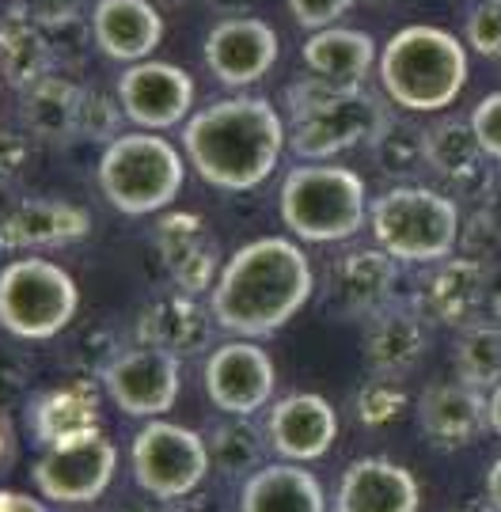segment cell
I'll return each instance as SVG.
<instances>
[{
    "mask_svg": "<svg viewBox=\"0 0 501 512\" xmlns=\"http://www.w3.org/2000/svg\"><path fill=\"white\" fill-rule=\"evenodd\" d=\"M312 285V266L297 243L262 236L243 243L221 266L209 308L228 334L270 338L308 304Z\"/></svg>",
    "mask_w": 501,
    "mask_h": 512,
    "instance_id": "obj_1",
    "label": "cell"
},
{
    "mask_svg": "<svg viewBox=\"0 0 501 512\" xmlns=\"http://www.w3.org/2000/svg\"><path fill=\"white\" fill-rule=\"evenodd\" d=\"M183 148L202 183L240 194L274 175L285 148V126L274 103L236 95L198 110L183 129Z\"/></svg>",
    "mask_w": 501,
    "mask_h": 512,
    "instance_id": "obj_2",
    "label": "cell"
},
{
    "mask_svg": "<svg viewBox=\"0 0 501 512\" xmlns=\"http://www.w3.org/2000/svg\"><path fill=\"white\" fill-rule=\"evenodd\" d=\"M380 84L391 103L407 110H441L467 84V50L456 35L429 23L395 31L380 54Z\"/></svg>",
    "mask_w": 501,
    "mask_h": 512,
    "instance_id": "obj_3",
    "label": "cell"
},
{
    "mask_svg": "<svg viewBox=\"0 0 501 512\" xmlns=\"http://www.w3.org/2000/svg\"><path fill=\"white\" fill-rule=\"evenodd\" d=\"M281 220L304 243H342L361 232L369 202L365 183L350 167L308 164L281 183Z\"/></svg>",
    "mask_w": 501,
    "mask_h": 512,
    "instance_id": "obj_4",
    "label": "cell"
},
{
    "mask_svg": "<svg viewBox=\"0 0 501 512\" xmlns=\"http://www.w3.org/2000/svg\"><path fill=\"white\" fill-rule=\"evenodd\" d=\"M99 190L126 217L160 213L183 190V160L156 133L114 137L99 156Z\"/></svg>",
    "mask_w": 501,
    "mask_h": 512,
    "instance_id": "obj_5",
    "label": "cell"
},
{
    "mask_svg": "<svg viewBox=\"0 0 501 512\" xmlns=\"http://www.w3.org/2000/svg\"><path fill=\"white\" fill-rule=\"evenodd\" d=\"M372 239L403 262H441L460 239L456 202L429 186H395L369 209Z\"/></svg>",
    "mask_w": 501,
    "mask_h": 512,
    "instance_id": "obj_6",
    "label": "cell"
},
{
    "mask_svg": "<svg viewBox=\"0 0 501 512\" xmlns=\"http://www.w3.org/2000/svg\"><path fill=\"white\" fill-rule=\"evenodd\" d=\"M80 289L73 274L46 258H19L0 274V323L19 342H46L76 319Z\"/></svg>",
    "mask_w": 501,
    "mask_h": 512,
    "instance_id": "obj_7",
    "label": "cell"
},
{
    "mask_svg": "<svg viewBox=\"0 0 501 512\" xmlns=\"http://www.w3.org/2000/svg\"><path fill=\"white\" fill-rule=\"evenodd\" d=\"M133 478L137 486L156 501H179V497L202 490L205 475L213 467L209 444L194 429L171 425V421L152 418L130 444Z\"/></svg>",
    "mask_w": 501,
    "mask_h": 512,
    "instance_id": "obj_8",
    "label": "cell"
},
{
    "mask_svg": "<svg viewBox=\"0 0 501 512\" xmlns=\"http://www.w3.org/2000/svg\"><path fill=\"white\" fill-rule=\"evenodd\" d=\"M391 114L365 88H334L316 107L293 118V152L304 160H331L353 145H365Z\"/></svg>",
    "mask_w": 501,
    "mask_h": 512,
    "instance_id": "obj_9",
    "label": "cell"
},
{
    "mask_svg": "<svg viewBox=\"0 0 501 512\" xmlns=\"http://www.w3.org/2000/svg\"><path fill=\"white\" fill-rule=\"evenodd\" d=\"M118 471V452L107 433H80L61 444H50L31 467L38 494L57 505H88L99 501Z\"/></svg>",
    "mask_w": 501,
    "mask_h": 512,
    "instance_id": "obj_10",
    "label": "cell"
},
{
    "mask_svg": "<svg viewBox=\"0 0 501 512\" xmlns=\"http://www.w3.org/2000/svg\"><path fill=\"white\" fill-rule=\"evenodd\" d=\"M274 384H278L274 361L255 338L224 342L205 361V395L224 414H240V418L255 414L259 406L270 403Z\"/></svg>",
    "mask_w": 501,
    "mask_h": 512,
    "instance_id": "obj_11",
    "label": "cell"
},
{
    "mask_svg": "<svg viewBox=\"0 0 501 512\" xmlns=\"http://www.w3.org/2000/svg\"><path fill=\"white\" fill-rule=\"evenodd\" d=\"M103 387L111 403L130 418H160L179 399V357L164 349H126L103 372Z\"/></svg>",
    "mask_w": 501,
    "mask_h": 512,
    "instance_id": "obj_12",
    "label": "cell"
},
{
    "mask_svg": "<svg viewBox=\"0 0 501 512\" xmlns=\"http://www.w3.org/2000/svg\"><path fill=\"white\" fill-rule=\"evenodd\" d=\"M122 114L145 129H171L194 107V80L167 61H133L118 80Z\"/></svg>",
    "mask_w": 501,
    "mask_h": 512,
    "instance_id": "obj_13",
    "label": "cell"
},
{
    "mask_svg": "<svg viewBox=\"0 0 501 512\" xmlns=\"http://www.w3.org/2000/svg\"><path fill=\"white\" fill-rule=\"evenodd\" d=\"M156 255L179 293H205L221 277V251L198 213H164L156 224Z\"/></svg>",
    "mask_w": 501,
    "mask_h": 512,
    "instance_id": "obj_14",
    "label": "cell"
},
{
    "mask_svg": "<svg viewBox=\"0 0 501 512\" xmlns=\"http://www.w3.org/2000/svg\"><path fill=\"white\" fill-rule=\"evenodd\" d=\"M278 35L266 19L232 16L221 19L205 38V65L228 88H247L274 69Z\"/></svg>",
    "mask_w": 501,
    "mask_h": 512,
    "instance_id": "obj_15",
    "label": "cell"
},
{
    "mask_svg": "<svg viewBox=\"0 0 501 512\" xmlns=\"http://www.w3.org/2000/svg\"><path fill=\"white\" fill-rule=\"evenodd\" d=\"M270 448L289 463H312L331 452L338 437V414L323 395H285L266 421Z\"/></svg>",
    "mask_w": 501,
    "mask_h": 512,
    "instance_id": "obj_16",
    "label": "cell"
},
{
    "mask_svg": "<svg viewBox=\"0 0 501 512\" xmlns=\"http://www.w3.org/2000/svg\"><path fill=\"white\" fill-rule=\"evenodd\" d=\"M418 478L391 459H357L342 471L334 512H418Z\"/></svg>",
    "mask_w": 501,
    "mask_h": 512,
    "instance_id": "obj_17",
    "label": "cell"
},
{
    "mask_svg": "<svg viewBox=\"0 0 501 512\" xmlns=\"http://www.w3.org/2000/svg\"><path fill=\"white\" fill-rule=\"evenodd\" d=\"M418 421L429 444L437 448H464L490 425V399L479 387L464 384L460 376L448 384H429L418 399Z\"/></svg>",
    "mask_w": 501,
    "mask_h": 512,
    "instance_id": "obj_18",
    "label": "cell"
},
{
    "mask_svg": "<svg viewBox=\"0 0 501 512\" xmlns=\"http://www.w3.org/2000/svg\"><path fill=\"white\" fill-rule=\"evenodd\" d=\"M426 156H429V167H433L452 190L475 198L479 205H483L486 190L498 179V175H490V167H486L490 156H486L483 145H479L471 118H445V122L429 126Z\"/></svg>",
    "mask_w": 501,
    "mask_h": 512,
    "instance_id": "obj_19",
    "label": "cell"
},
{
    "mask_svg": "<svg viewBox=\"0 0 501 512\" xmlns=\"http://www.w3.org/2000/svg\"><path fill=\"white\" fill-rule=\"evenodd\" d=\"M133 334L141 346L164 349L171 357H198L213 338V323L194 293H167L137 315Z\"/></svg>",
    "mask_w": 501,
    "mask_h": 512,
    "instance_id": "obj_20",
    "label": "cell"
},
{
    "mask_svg": "<svg viewBox=\"0 0 501 512\" xmlns=\"http://www.w3.org/2000/svg\"><path fill=\"white\" fill-rule=\"evenodd\" d=\"M92 35L111 61H145L164 38V16L152 0H99Z\"/></svg>",
    "mask_w": 501,
    "mask_h": 512,
    "instance_id": "obj_21",
    "label": "cell"
},
{
    "mask_svg": "<svg viewBox=\"0 0 501 512\" xmlns=\"http://www.w3.org/2000/svg\"><path fill=\"white\" fill-rule=\"evenodd\" d=\"M92 232L88 209L57 198H23L8 209L0 239L4 247H65Z\"/></svg>",
    "mask_w": 501,
    "mask_h": 512,
    "instance_id": "obj_22",
    "label": "cell"
},
{
    "mask_svg": "<svg viewBox=\"0 0 501 512\" xmlns=\"http://www.w3.org/2000/svg\"><path fill=\"white\" fill-rule=\"evenodd\" d=\"M486 289H490V274H486V262L475 255L464 258H448L437 266V274L426 281L422 289V308L448 327H471L479 323V311H483Z\"/></svg>",
    "mask_w": 501,
    "mask_h": 512,
    "instance_id": "obj_23",
    "label": "cell"
},
{
    "mask_svg": "<svg viewBox=\"0 0 501 512\" xmlns=\"http://www.w3.org/2000/svg\"><path fill=\"white\" fill-rule=\"evenodd\" d=\"M240 512H327V497L312 471L285 459L243 478Z\"/></svg>",
    "mask_w": 501,
    "mask_h": 512,
    "instance_id": "obj_24",
    "label": "cell"
},
{
    "mask_svg": "<svg viewBox=\"0 0 501 512\" xmlns=\"http://www.w3.org/2000/svg\"><path fill=\"white\" fill-rule=\"evenodd\" d=\"M376 61V42L365 31L350 27H323L304 42L308 73L327 80L334 88H361Z\"/></svg>",
    "mask_w": 501,
    "mask_h": 512,
    "instance_id": "obj_25",
    "label": "cell"
},
{
    "mask_svg": "<svg viewBox=\"0 0 501 512\" xmlns=\"http://www.w3.org/2000/svg\"><path fill=\"white\" fill-rule=\"evenodd\" d=\"M426 353V323L410 308H380L365 334V361L380 376H407Z\"/></svg>",
    "mask_w": 501,
    "mask_h": 512,
    "instance_id": "obj_26",
    "label": "cell"
},
{
    "mask_svg": "<svg viewBox=\"0 0 501 512\" xmlns=\"http://www.w3.org/2000/svg\"><path fill=\"white\" fill-rule=\"evenodd\" d=\"M84 99H88L84 88H76L73 80H65V76L50 73L35 80L31 88H23L19 118L38 141H69L73 133H80Z\"/></svg>",
    "mask_w": 501,
    "mask_h": 512,
    "instance_id": "obj_27",
    "label": "cell"
},
{
    "mask_svg": "<svg viewBox=\"0 0 501 512\" xmlns=\"http://www.w3.org/2000/svg\"><path fill=\"white\" fill-rule=\"evenodd\" d=\"M391 285H395V262L384 247H365V251H350L334 266L331 289L334 300L342 304V311L350 315H376L388 304Z\"/></svg>",
    "mask_w": 501,
    "mask_h": 512,
    "instance_id": "obj_28",
    "label": "cell"
},
{
    "mask_svg": "<svg viewBox=\"0 0 501 512\" xmlns=\"http://www.w3.org/2000/svg\"><path fill=\"white\" fill-rule=\"evenodd\" d=\"M31 425H35V440L46 448L69 437H80V433H92V429H99V399L92 395V387L84 384L54 387V391L35 399Z\"/></svg>",
    "mask_w": 501,
    "mask_h": 512,
    "instance_id": "obj_29",
    "label": "cell"
},
{
    "mask_svg": "<svg viewBox=\"0 0 501 512\" xmlns=\"http://www.w3.org/2000/svg\"><path fill=\"white\" fill-rule=\"evenodd\" d=\"M46 27H38L27 16H4L0 23V69L8 88H31L35 80L50 76V42L42 35Z\"/></svg>",
    "mask_w": 501,
    "mask_h": 512,
    "instance_id": "obj_30",
    "label": "cell"
},
{
    "mask_svg": "<svg viewBox=\"0 0 501 512\" xmlns=\"http://www.w3.org/2000/svg\"><path fill=\"white\" fill-rule=\"evenodd\" d=\"M209 459L224 478H251L262 459V433L247 418L232 414V421H221L209 429Z\"/></svg>",
    "mask_w": 501,
    "mask_h": 512,
    "instance_id": "obj_31",
    "label": "cell"
},
{
    "mask_svg": "<svg viewBox=\"0 0 501 512\" xmlns=\"http://www.w3.org/2000/svg\"><path fill=\"white\" fill-rule=\"evenodd\" d=\"M372 145V160L388 179H410L414 171H422L429 164L426 156V129H418L414 122L403 118H388L376 129Z\"/></svg>",
    "mask_w": 501,
    "mask_h": 512,
    "instance_id": "obj_32",
    "label": "cell"
},
{
    "mask_svg": "<svg viewBox=\"0 0 501 512\" xmlns=\"http://www.w3.org/2000/svg\"><path fill=\"white\" fill-rule=\"evenodd\" d=\"M456 376L471 387L501 384V323H471L456 342Z\"/></svg>",
    "mask_w": 501,
    "mask_h": 512,
    "instance_id": "obj_33",
    "label": "cell"
},
{
    "mask_svg": "<svg viewBox=\"0 0 501 512\" xmlns=\"http://www.w3.org/2000/svg\"><path fill=\"white\" fill-rule=\"evenodd\" d=\"M407 391H403V376H372L369 384L357 391V418L380 429V425H391L407 414Z\"/></svg>",
    "mask_w": 501,
    "mask_h": 512,
    "instance_id": "obj_34",
    "label": "cell"
},
{
    "mask_svg": "<svg viewBox=\"0 0 501 512\" xmlns=\"http://www.w3.org/2000/svg\"><path fill=\"white\" fill-rule=\"evenodd\" d=\"M467 42L483 57H501V0H479L467 16Z\"/></svg>",
    "mask_w": 501,
    "mask_h": 512,
    "instance_id": "obj_35",
    "label": "cell"
},
{
    "mask_svg": "<svg viewBox=\"0 0 501 512\" xmlns=\"http://www.w3.org/2000/svg\"><path fill=\"white\" fill-rule=\"evenodd\" d=\"M122 353H126V349L118 346L114 330H103V327L88 330V334L76 342V361L84 368H99V372H107V365H114Z\"/></svg>",
    "mask_w": 501,
    "mask_h": 512,
    "instance_id": "obj_36",
    "label": "cell"
},
{
    "mask_svg": "<svg viewBox=\"0 0 501 512\" xmlns=\"http://www.w3.org/2000/svg\"><path fill=\"white\" fill-rule=\"evenodd\" d=\"M471 126H475V137L490 160H501V92L486 95L483 103L471 114Z\"/></svg>",
    "mask_w": 501,
    "mask_h": 512,
    "instance_id": "obj_37",
    "label": "cell"
},
{
    "mask_svg": "<svg viewBox=\"0 0 501 512\" xmlns=\"http://www.w3.org/2000/svg\"><path fill=\"white\" fill-rule=\"evenodd\" d=\"M353 0H289V12L300 27L308 31H323V27H334V19H342L350 12Z\"/></svg>",
    "mask_w": 501,
    "mask_h": 512,
    "instance_id": "obj_38",
    "label": "cell"
},
{
    "mask_svg": "<svg viewBox=\"0 0 501 512\" xmlns=\"http://www.w3.org/2000/svg\"><path fill=\"white\" fill-rule=\"evenodd\" d=\"M118 129V107H114L107 95H92L84 99V118H80V133L95 137V141H107Z\"/></svg>",
    "mask_w": 501,
    "mask_h": 512,
    "instance_id": "obj_39",
    "label": "cell"
},
{
    "mask_svg": "<svg viewBox=\"0 0 501 512\" xmlns=\"http://www.w3.org/2000/svg\"><path fill=\"white\" fill-rule=\"evenodd\" d=\"M16 12L35 19L38 27H65L80 16V0H19Z\"/></svg>",
    "mask_w": 501,
    "mask_h": 512,
    "instance_id": "obj_40",
    "label": "cell"
},
{
    "mask_svg": "<svg viewBox=\"0 0 501 512\" xmlns=\"http://www.w3.org/2000/svg\"><path fill=\"white\" fill-rule=\"evenodd\" d=\"M171 512H228V505L213 490H194V494L171 501Z\"/></svg>",
    "mask_w": 501,
    "mask_h": 512,
    "instance_id": "obj_41",
    "label": "cell"
},
{
    "mask_svg": "<svg viewBox=\"0 0 501 512\" xmlns=\"http://www.w3.org/2000/svg\"><path fill=\"white\" fill-rule=\"evenodd\" d=\"M0 512H50V505L42 497L19 494V490H4L0 494Z\"/></svg>",
    "mask_w": 501,
    "mask_h": 512,
    "instance_id": "obj_42",
    "label": "cell"
},
{
    "mask_svg": "<svg viewBox=\"0 0 501 512\" xmlns=\"http://www.w3.org/2000/svg\"><path fill=\"white\" fill-rule=\"evenodd\" d=\"M479 217H483L486 228H490V232H494V236L501 239V175H498V179H494V186L486 190V198H483V213H479Z\"/></svg>",
    "mask_w": 501,
    "mask_h": 512,
    "instance_id": "obj_43",
    "label": "cell"
},
{
    "mask_svg": "<svg viewBox=\"0 0 501 512\" xmlns=\"http://www.w3.org/2000/svg\"><path fill=\"white\" fill-rule=\"evenodd\" d=\"M486 501L501 512V456L494 459V467H490V475H486Z\"/></svg>",
    "mask_w": 501,
    "mask_h": 512,
    "instance_id": "obj_44",
    "label": "cell"
},
{
    "mask_svg": "<svg viewBox=\"0 0 501 512\" xmlns=\"http://www.w3.org/2000/svg\"><path fill=\"white\" fill-rule=\"evenodd\" d=\"M205 4H209L213 12H221L224 19H232V16H243V12H247L255 0H205Z\"/></svg>",
    "mask_w": 501,
    "mask_h": 512,
    "instance_id": "obj_45",
    "label": "cell"
},
{
    "mask_svg": "<svg viewBox=\"0 0 501 512\" xmlns=\"http://www.w3.org/2000/svg\"><path fill=\"white\" fill-rule=\"evenodd\" d=\"M490 429L501 437V384L494 387V395H490Z\"/></svg>",
    "mask_w": 501,
    "mask_h": 512,
    "instance_id": "obj_46",
    "label": "cell"
},
{
    "mask_svg": "<svg viewBox=\"0 0 501 512\" xmlns=\"http://www.w3.org/2000/svg\"><path fill=\"white\" fill-rule=\"evenodd\" d=\"M12 463V418L4 414V467Z\"/></svg>",
    "mask_w": 501,
    "mask_h": 512,
    "instance_id": "obj_47",
    "label": "cell"
},
{
    "mask_svg": "<svg viewBox=\"0 0 501 512\" xmlns=\"http://www.w3.org/2000/svg\"><path fill=\"white\" fill-rule=\"evenodd\" d=\"M452 512H498L494 505H460V509H452Z\"/></svg>",
    "mask_w": 501,
    "mask_h": 512,
    "instance_id": "obj_48",
    "label": "cell"
},
{
    "mask_svg": "<svg viewBox=\"0 0 501 512\" xmlns=\"http://www.w3.org/2000/svg\"><path fill=\"white\" fill-rule=\"evenodd\" d=\"M372 4H380V8H395V4H407V0H372Z\"/></svg>",
    "mask_w": 501,
    "mask_h": 512,
    "instance_id": "obj_49",
    "label": "cell"
},
{
    "mask_svg": "<svg viewBox=\"0 0 501 512\" xmlns=\"http://www.w3.org/2000/svg\"><path fill=\"white\" fill-rule=\"evenodd\" d=\"M167 4H183V0H167Z\"/></svg>",
    "mask_w": 501,
    "mask_h": 512,
    "instance_id": "obj_50",
    "label": "cell"
},
{
    "mask_svg": "<svg viewBox=\"0 0 501 512\" xmlns=\"http://www.w3.org/2000/svg\"><path fill=\"white\" fill-rule=\"evenodd\" d=\"M498 65H501V57H498Z\"/></svg>",
    "mask_w": 501,
    "mask_h": 512,
    "instance_id": "obj_51",
    "label": "cell"
},
{
    "mask_svg": "<svg viewBox=\"0 0 501 512\" xmlns=\"http://www.w3.org/2000/svg\"><path fill=\"white\" fill-rule=\"evenodd\" d=\"M167 512H171V509H167Z\"/></svg>",
    "mask_w": 501,
    "mask_h": 512,
    "instance_id": "obj_52",
    "label": "cell"
}]
</instances>
